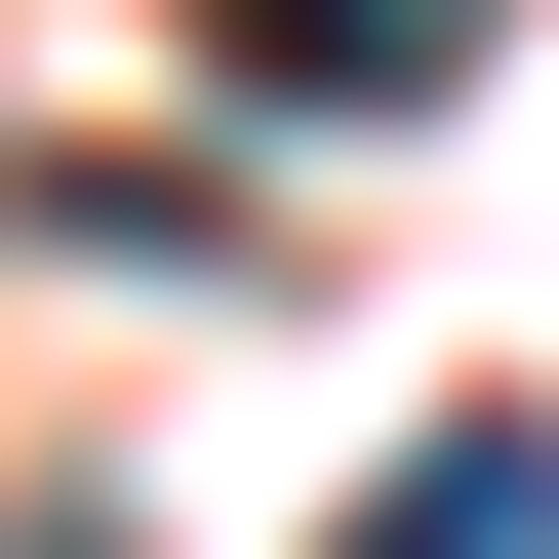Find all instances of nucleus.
<instances>
[{
	"label": "nucleus",
	"mask_w": 559,
	"mask_h": 559,
	"mask_svg": "<svg viewBox=\"0 0 559 559\" xmlns=\"http://www.w3.org/2000/svg\"><path fill=\"white\" fill-rule=\"evenodd\" d=\"M440 40H479V0H240V81H280V120H400Z\"/></svg>",
	"instance_id": "f257e3e1"
},
{
	"label": "nucleus",
	"mask_w": 559,
	"mask_h": 559,
	"mask_svg": "<svg viewBox=\"0 0 559 559\" xmlns=\"http://www.w3.org/2000/svg\"><path fill=\"white\" fill-rule=\"evenodd\" d=\"M40 559H120V520H40Z\"/></svg>",
	"instance_id": "f03ea898"
}]
</instances>
